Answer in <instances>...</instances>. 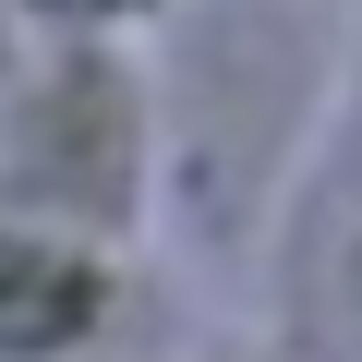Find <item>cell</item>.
Returning a JSON list of instances; mask_svg holds the SVG:
<instances>
[{"mask_svg": "<svg viewBox=\"0 0 362 362\" xmlns=\"http://www.w3.org/2000/svg\"><path fill=\"white\" fill-rule=\"evenodd\" d=\"M85 266H37V254H0V338L13 350H49V338H73L85 326Z\"/></svg>", "mask_w": 362, "mask_h": 362, "instance_id": "obj_1", "label": "cell"}, {"mask_svg": "<svg viewBox=\"0 0 362 362\" xmlns=\"http://www.w3.org/2000/svg\"><path fill=\"white\" fill-rule=\"evenodd\" d=\"M73 13H121V0H73Z\"/></svg>", "mask_w": 362, "mask_h": 362, "instance_id": "obj_2", "label": "cell"}]
</instances>
